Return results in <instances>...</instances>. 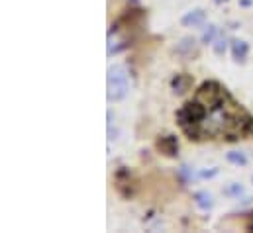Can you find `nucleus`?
<instances>
[{"instance_id":"13","label":"nucleus","mask_w":253,"mask_h":233,"mask_svg":"<svg viewBox=\"0 0 253 233\" xmlns=\"http://www.w3.org/2000/svg\"><path fill=\"white\" fill-rule=\"evenodd\" d=\"M218 175V169H212V171H202L200 173V176L202 178H212V176H216Z\"/></svg>"},{"instance_id":"11","label":"nucleus","mask_w":253,"mask_h":233,"mask_svg":"<svg viewBox=\"0 0 253 233\" xmlns=\"http://www.w3.org/2000/svg\"><path fill=\"white\" fill-rule=\"evenodd\" d=\"M216 36H218V28L214 24H210L204 30V34H202V43H214L216 41Z\"/></svg>"},{"instance_id":"6","label":"nucleus","mask_w":253,"mask_h":233,"mask_svg":"<svg viewBox=\"0 0 253 233\" xmlns=\"http://www.w3.org/2000/svg\"><path fill=\"white\" fill-rule=\"evenodd\" d=\"M194 202H196V206H198L200 210H204V212H208V210L214 206L212 196H210L208 192H204V190H200V192L194 194Z\"/></svg>"},{"instance_id":"2","label":"nucleus","mask_w":253,"mask_h":233,"mask_svg":"<svg viewBox=\"0 0 253 233\" xmlns=\"http://www.w3.org/2000/svg\"><path fill=\"white\" fill-rule=\"evenodd\" d=\"M106 82H108V90H106V98L108 102H120L124 100L129 92V82H127V71L126 67L122 65H112L108 69V77H106Z\"/></svg>"},{"instance_id":"9","label":"nucleus","mask_w":253,"mask_h":233,"mask_svg":"<svg viewBox=\"0 0 253 233\" xmlns=\"http://www.w3.org/2000/svg\"><path fill=\"white\" fill-rule=\"evenodd\" d=\"M226 159H228V163H232V165H236V167H246V165H248V157H246L242 151H230V153L226 155Z\"/></svg>"},{"instance_id":"4","label":"nucleus","mask_w":253,"mask_h":233,"mask_svg":"<svg viewBox=\"0 0 253 233\" xmlns=\"http://www.w3.org/2000/svg\"><path fill=\"white\" fill-rule=\"evenodd\" d=\"M204 22H206V12H204L202 8H194V10L187 12V14L181 18V24H183L185 28H198V26H202Z\"/></svg>"},{"instance_id":"14","label":"nucleus","mask_w":253,"mask_h":233,"mask_svg":"<svg viewBox=\"0 0 253 233\" xmlns=\"http://www.w3.org/2000/svg\"><path fill=\"white\" fill-rule=\"evenodd\" d=\"M240 4H242V6H250V4H252V0H242Z\"/></svg>"},{"instance_id":"15","label":"nucleus","mask_w":253,"mask_h":233,"mask_svg":"<svg viewBox=\"0 0 253 233\" xmlns=\"http://www.w3.org/2000/svg\"><path fill=\"white\" fill-rule=\"evenodd\" d=\"M248 230H250V232H253V216H252V222L248 224Z\"/></svg>"},{"instance_id":"16","label":"nucleus","mask_w":253,"mask_h":233,"mask_svg":"<svg viewBox=\"0 0 253 233\" xmlns=\"http://www.w3.org/2000/svg\"><path fill=\"white\" fill-rule=\"evenodd\" d=\"M252 182H253V176H252Z\"/></svg>"},{"instance_id":"8","label":"nucleus","mask_w":253,"mask_h":233,"mask_svg":"<svg viewBox=\"0 0 253 233\" xmlns=\"http://www.w3.org/2000/svg\"><path fill=\"white\" fill-rule=\"evenodd\" d=\"M194 47H196V39L189 36V38H183L181 41H179V45H177V53L179 55H190L192 51H194Z\"/></svg>"},{"instance_id":"7","label":"nucleus","mask_w":253,"mask_h":233,"mask_svg":"<svg viewBox=\"0 0 253 233\" xmlns=\"http://www.w3.org/2000/svg\"><path fill=\"white\" fill-rule=\"evenodd\" d=\"M189 84H190V78L187 75H177V77L171 80V86H173V90H175L177 94L187 92V90H189Z\"/></svg>"},{"instance_id":"3","label":"nucleus","mask_w":253,"mask_h":233,"mask_svg":"<svg viewBox=\"0 0 253 233\" xmlns=\"http://www.w3.org/2000/svg\"><path fill=\"white\" fill-rule=\"evenodd\" d=\"M157 149L167 157H175L179 153V141L175 135H161L157 139Z\"/></svg>"},{"instance_id":"12","label":"nucleus","mask_w":253,"mask_h":233,"mask_svg":"<svg viewBox=\"0 0 253 233\" xmlns=\"http://www.w3.org/2000/svg\"><path fill=\"white\" fill-rule=\"evenodd\" d=\"M212 49H214L216 55H224L226 49H228V41H226L224 38H216V41L212 43Z\"/></svg>"},{"instance_id":"10","label":"nucleus","mask_w":253,"mask_h":233,"mask_svg":"<svg viewBox=\"0 0 253 233\" xmlns=\"http://www.w3.org/2000/svg\"><path fill=\"white\" fill-rule=\"evenodd\" d=\"M242 194H244V186L238 184V182H230L224 188V196H228V198H240Z\"/></svg>"},{"instance_id":"1","label":"nucleus","mask_w":253,"mask_h":233,"mask_svg":"<svg viewBox=\"0 0 253 233\" xmlns=\"http://www.w3.org/2000/svg\"><path fill=\"white\" fill-rule=\"evenodd\" d=\"M177 123L192 141H238L253 135V116L218 80L196 88L177 112Z\"/></svg>"},{"instance_id":"5","label":"nucleus","mask_w":253,"mask_h":233,"mask_svg":"<svg viewBox=\"0 0 253 233\" xmlns=\"http://www.w3.org/2000/svg\"><path fill=\"white\" fill-rule=\"evenodd\" d=\"M250 53V45L244 39H232V55L238 63H246Z\"/></svg>"}]
</instances>
